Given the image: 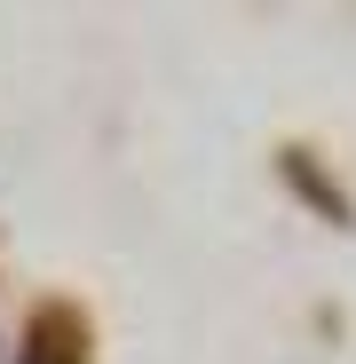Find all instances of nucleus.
I'll return each instance as SVG.
<instances>
[{
  "label": "nucleus",
  "instance_id": "obj_1",
  "mask_svg": "<svg viewBox=\"0 0 356 364\" xmlns=\"http://www.w3.org/2000/svg\"><path fill=\"white\" fill-rule=\"evenodd\" d=\"M24 356L32 364H87V317L72 301H40L24 325Z\"/></svg>",
  "mask_w": 356,
  "mask_h": 364
},
{
  "label": "nucleus",
  "instance_id": "obj_2",
  "mask_svg": "<svg viewBox=\"0 0 356 364\" xmlns=\"http://www.w3.org/2000/svg\"><path fill=\"white\" fill-rule=\"evenodd\" d=\"M277 174L301 191V206H309V214H325L333 230H348V198H340V182H325L309 151H277Z\"/></svg>",
  "mask_w": 356,
  "mask_h": 364
},
{
  "label": "nucleus",
  "instance_id": "obj_3",
  "mask_svg": "<svg viewBox=\"0 0 356 364\" xmlns=\"http://www.w3.org/2000/svg\"><path fill=\"white\" fill-rule=\"evenodd\" d=\"M16 364H32V356H24V348H16Z\"/></svg>",
  "mask_w": 356,
  "mask_h": 364
}]
</instances>
